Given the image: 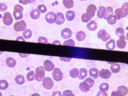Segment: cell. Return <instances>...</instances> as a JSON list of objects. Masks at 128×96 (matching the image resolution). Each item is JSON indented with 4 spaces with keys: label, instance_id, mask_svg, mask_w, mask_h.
Segmentation results:
<instances>
[{
    "label": "cell",
    "instance_id": "obj_55",
    "mask_svg": "<svg viewBox=\"0 0 128 96\" xmlns=\"http://www.w3.org/2000/svg\"><path fill=\"white\" fill-rule=\"evenodd\" d=\"M0 96H2V92H1L0 91Z\"/></svg>",
    "mask_w": 128,
    "mask_h": 96
},
{
    "label": "cell",
    "instance_id": "obj_40",
    "mask_svg": "<svg viewBox=\"0 0 128 96\" xmlns=\"http://www.w3.org/2000/svg\"><path fill=\"white\" fill-rule=\"evenodd\" d=\"M114 14L113 9L111 7H108L106 8V14L104 17V19L106 20L107 17L110 14Z\"/></svg>",
    "mask_w": 128,
    "mask_h": 96
},
{
    "label": "cell",
    "instance_id": "obj_43",
    "mask_svg": "<svg viewBox=\"0 0 128 96\" xmlns=\"http://www.w3.org/2000/svg\"><path fill=\"white\" fill-rule=\"evenodd\" d=\"M63 96H75L71 90H66L63 92L62 93Z\"/></svg>",
    "mask_w": 128,
    "mask_h": 96
},
{
    "label": "cell",
    "instance_id": "obj_21",
    "mask_svg": "<svg viewBox=\"0 0 128 96\" xmlns=\"http://www.w3.org/2000/svg\"><path fill=\"white\" fill-rule=\"evenodd\" d=\"M30 16L33 19L37 20L39 19L40 17V13L38 9H33L31 11Z\"/></svg>",
    "mask_w": 128,
    "mask_h": 96
},
{
    "label": "cell",
    "instance_id": "obj_58",
    "mask_svg": "<svg viewBox=\"0 0 128 96\" xmlns=\"http://www.w3.org/2000/svg\"></svg>",
    "mask_w": 128,
    "mask_h": 96
},
{
    "label": "cell",
    "instance_id": "obj_8",
    "mask_svg": "<svg viewBox=\"0 0 128 96\" xmlns=\"http://www.w3.org/2000/svg\"><path fill=\"white\" fill-rule=\"evenodd\" d=\"M45 19L50 24L55 23L57 20L56 14L53 12H50L47 13L45 16Z\"/></svg>",
    "mask_w": 128,
    "mask_h": 96
},
{
    "label": "cell",
    "instance_id": "obj_6",
    "mask_svg": "<svg viewBox=\"0 0 128 96\" xmlns=\"http://www.w3.org/2000/svg\"><path fill=\"white\" fill-rule=\"evenodd\" d=\"M27 24L24 20H22L16 22L14 24V28L16 32H24L26 30Z\"/></svg>",
    "mask_w": 128,
    "mask_h": 96
},
{
    "label": "cell",
    "instance_id": "obj_15",
    "mask_svg": "<svg viewBox=\"0 0 128 96\" xmlns=\"http://www.w3.org/2000/svg\"><path fill=\"white\" fill-rule=\"evenodd\" d=\"M61 37L64 39H67L71 37L72 32L71 30L68 28L64 29L62 31Z\"/></svg>",
    "mask_w": 128,
    "mask_h": 96
},
{
    "label": "cell",
    "instance_id": "obj_35",
    "mask_svg": "<svg viewBox=\"0 0 128 96\" xmlns=\"http://www.w3.org/2000/svg\"><path fill=\"white\" fill-rule=\"evenodd\" d=\"M125 34L124 29L122 27H118L116 30V34L117 37H120L122 36H124Z\"/></svg>",
    "mask_w": 128,
    "mask_h": 96
},
{
    "label": "cell",
    "instance_id": "obj_37",
    "mask_svg": "<svg viewBox=\"0 0 128 96\" xmlns=\"http://www.w3.org/2000/svg\"><path fill=\"white\" fill-rule=\"evenodd\" d=\"M36 0H19V2L23 5L28 4H34L36 2Z\"/></svg>",
    "mask_w": 128,
    "mask_h": 96
},
{
    "label": "cell",
    "instance_id": "obj_9",
    "mask_svg": "<svg viewBox=\"0 0 128 96\" xmlns=\"http://www.w3.org/2000/svg\"><path fill=\"white\" fill-rule=\"evenodd\" d=\"M3 22L4 25H10L13 22V19L11 14L9 12H6L3 15Z\"/></svg>",
    "mask_w": 128,
    "mask_h": 96
},
{
    "label": "cell",
    "instance_id": "obj_50",
    "mask_svg": "<svg viewBox=\"0 0 128 96\" xmlns=\"http://www.w3.org/2000/svg\"><path fill=\"white\" fill-rule=\"evenodd\" d=\"M52 44H59V45H61V43H60V41L58 40H55L53 41V43H52Z\"/></svg>",
    "mask_w": 128,
    "mask_h": 96
},
{
    "label": "cell",
    "instance_id": "obj_2",
    "mask_svg": "<svg viewBox=\"0 0 128 96\" xmlns=\"http://www.w3.org/2000/svg\"><path fill=\"white\" fill-rule=\"evenodd\" d=\"M23 11H24V8L21 5L19 4H16L14 6L13 15L16 20L18 21L23 18Z\"/></svg>",
    "mask_w": 128,
    "mask_h": 96
},
{
    "label": "cell",
    "instance_id": "obj_1",
    "mask_svg": "<svg viewBox=\"0 0 128 96\" xmlns=\"http://www.w3.org/2000/svg\"><path fill=\"white\" fill-rule=\"evenodd\" d=\"M97 11V7L95 5L93 4L90 5L86 8V13L83 14L81 16L82 22L85 23L88 22L94 16Z\"/></svg>",
    "mask_w": 128,
    "mask_h": 96
},
{
    "label": "cell",
    "instance_id": "obj_41",
    "mask_svg": "<svg viewBox=\"0 0 128 96\" xmlns=\"http://www.w3.org/2000/svg\"><path fill=\"white\" fill-rule=\"evenodd\" d=\"M8 9V7L4 3H0V11L2 12H6Z\"/></svg>",
    "mask_w": 128,
    "mask_h": 96
},
{
    "label": "cell",
    "instance_id": "obj_57",
    "mask_svg": "<svg viewBox=\"0 0 128 96\" xmlns=\"http://www.w3.org/2000/svg\"><path fill=\"white\" fill-rule=\"evenodd\" d=\"M3 53L2 51H0V56L1 54H2V53Z\"/></svg>",
    "mask_w": 128,
    "mask_h": 96
},
{
    "label": "cell",
    "instance_id": "obj_39",
    "mask_svg": "<svg viewBox=\"0 0 128 96\" xmlns=\"http://www.w3.org/2000/svg\"><path fill=\"white\" fill-rule=\"evenodd\" d=\"M38 10L41 13L44 14L47 11V8L44 5H40L38 7Z\"/></svg>",
    "mask_w": 128,
    "mask_h": 96
},
{
    "label": "cell",
    "instance_id": "obj_44",
    "mask_svg": "<svg viewBox=\"0 0 128 96\" xmlns=\"http://www.w3.org/2000/svg\"><path fill=\"white\" fill-rule=\"evenodd\" d=\"M38 42L41 43H47L48 40L47 38L43 37H40L38 39Z\"/></svg>",
    "mask_w": 128,
    "mask_h": 96
},
{
    "label": "cell",
    "instance_id": "obj_33",
    "mask_svg": "<svg viewBox=\"0 0 128 96\" xmlns=\"http://www.w3.org/2000/svg\"><path fill=\"white\" fill-rule=\"evenodd\" d=\"M32 32L31 30L30 29H27L23 32L22 35L25 39L29 40L32 37Z\"/></svg>",
    "mask_w": 128,
    "mask_h": 96
},
{
    "label": "cell",
    "instance_id": "obj_14",
    "mask_svg": "<svg viewBox=\"0 0 128 96\" xmlns=\"http://www.w3.org/2000/svg\"><path fill=\"white\" fill-rule=\"evenodd\" d=\"M79 87L80 91L84 93H86L90 91V89L92 88L91 86L85 81L80 83Z\"/></svg>",
    "mask_w": 128,
    "mask_h": 96
},
{
    "label": "cell",
    "instance_id": "obj_25",
    "mask_svg": "<svg viewBox=\"0 0 128 96\" xmlns=\"http://www.w3.org/2000/svg\"><path fill=\"white\" fill-rule=\"evenodd\" d=\"M80 72L77 68H73L69 72V75L72 78H76L79 77Z\"/></svg>",
    "mask_w": 128,
    "mask_h": 96
},
{
    "label": "cell",
    "instance_id": "obj_16",
    "mask_svg": "<svg viewBox=\"0 0 128 96\" xmlns=\"http://www.w3.org/2000/svg\"><path fill=\"white\" fill-rule=\"evenodd\" d=\"M106 20L108 24L110 25H113L116 23L118 19L116 16L115 14H110L107 17Z\"/></svg>",
    "mask_w": 128,
    "mask_h": 96
},
{
    "label": "cell",
    "instance_id": "obj_20",
    "mask_svg": "<svg viewBox=\"0 0 128 96\" xmlns=\"http://www.w3.org/2000/svg\"><path fill=\"white\" fill-rule=\"evenodd\" d=\"M57 16V21L55 22L56 25H60L64 24L65 21L64 14L62 13H58L56 14Z\"/></svg>",
    "mask_w": 128,
    "mask_h": 96
},
{
    "label": "cell",
    "instance_id": "obj_26",
    "mask_svg": "<svg viewBox=\"0 0 128 96\" xmlns=\"http://www.w3.org/2000/svg\"><path fill=\"white\" fill-rule=\"evenodd\" d=\"M80 75L78 78L80 80H84L88 75V71L85 68H81L80 69Z\"/></svg>",
    "mask_w": 128,
    "mask_h": 96
},
{
    "label": "cell",
    "instance_id": "obj_23",
    "mask_svg": "<svg viewBox=\"0 0 128 96\" xmlns=\"http://www.w3.org/2000/svg\"><path fill=\"white\" fill-rule=\"evenodd\" d=\"M6 63L8 67L14 68L16 66V61L15 59L12 57H9L6 60Z\"/></svg>",
    "mask_w": 128,
    "mask_h": 96
},
{
    "label": "cell",
    "instance_id": "obj_24",
    "mask_svg": "<svg viewBox=\"0 0 128 96\" xmlns=\"http://www.w3.org/2000/svg\"><path fill=\"white\" fill-rule=\"evenodd\" d=\"M75 13L72 10H69L67 11L66 13V17L68 21H72L75 18Z\"/></svg>",
    "mask_w": 128,
    "mask_h": 96
},
{
    "label": "cell",
    "instance_id": "obj_34",
    "mask_svg": "<svg viewBox=\"0 0 128 96\" xmlns=\"http://www.w3.org/2000/svg\"><path fill=\"white\" fill-rule=\"evenodd\" d=\"M35 72L34 71H29L26 75V78L28 81H32L34 80L35 79Z\"/></svg>",
    "mask_w": 128,
    "mask_h": 96
},
{
    "label": "cell",
    "instance_id": "obj_49",
    "mask_svg": "<svg viewBox=\"0 0 128 96\" xmlns=\"http://www.w3.org/2000/svg\"><path fill=\"white\" fill-rule=\"evenodd\" d=\"M60 59L62 61H64V62H69L72 59L71 58H63V57H62V58H61L60 57Z\"/></svg>",
    "mask_w": 128,
    "mask_h": 96
},
{
    "label": "cell",
    "instance_id": "obj_17",
    "mask_svg": "<svg viewBox=\"0 0 128 96\" xmlns=\"http://www.w3.org/2000/svg\"><path fill=\"white\" fill-rule=\"evenodd\" d=\"M87 29L90 31H94L98 28V24L94 20L90 21L86 25Z\"/></svg>",
    "mask_w": 128,
    "mask_h": 96
},
{
    "label": "cell",
    "instance_id": "obj_38",
    "mask_svg": "<svg viewBox=\"0 0 128 96\" xmlns=\"http://www.w3.org/2000/svg\"><path fill=\"white\" fill-rule=\"evenodd\" d=\"M63 45L64 46H75V43L74 41L72 39H70L64 41Z\"/></svg>",
    "mask_w": 128,
    "mask_h": 96
},
{
    "label": "cell",
    "instance_id": "obj_4",
    "mask_svg": "<svg viewBox=\"0 0 128 96\" xmlns=\"http://www.w3.org/2000/svg\"><path fill=\"white\" fill-rule=\"evenodd\" d=\"M97 37L98 39H100L103 42H106L111 38L110 34L106 32L104 29H101L97 34Z\"/></svg>",
    "mask_w": 128,
    "mask_h": 96
},
{
    "label": "cell",
    "instance_id": "obj_56",
    "mask_svg": "<svg viewBox=\"0 0 128 96\" xmlns=\"http://www.w3.org/2000/svg\"><path fill=\"white\" fill-rule=\"evenodd\" d=\"M80 1H88V0H80Z\"/></svg>",
    "mask_w": 128,
    "mask_h": 96
},
{
    "label": "cell",
    "instance_id": "obj_52",
    "mask_svg": "<svg viewBox=\"0 0 128 96\" xmlns=\"http://www.w3.org/2000/svg\"><path fill=\"white\" fill-rule=\"evenodd\" d=\"M20 55L22 57H26L28 56L29 54H23L20 53Z\"/></svg>",
    "mask_w": 128,
    "mask_h": 96
},
{
    "label": "cell",
    "instance_id": "obj_47",
    "mask_svg": "<svg viewBox=\"0 0 128 96\" xmlns=\"http://www.w3.org/2000/svg\"><path fill=\"white\" fill-rule=\"evenodd\" d=\"M96 96H108V95L107 93L106 92L100 90L98 92Z\"/></svg>",
    "mask_w": 128,
    "mask_h": 96
},
{
    "label": "cell",
    "instance_id": "obj_54",
    "mask_svg": "<svg viewBox=\"0 0 128 96\" xmlns=\"http://www.w3.org/2000/svg\"><path fill=\"white\" fill-rule=\"evenodd\" d=\"M126 40L128 41V32L126 33Z\"/></svg>",
    "mask_w": 128,
    "mask_h": 96
},
{
    "label": "cell",
    "instance_id": "obj_18",
    "mask_svg": "<svg viewBox=\"0 0 128 96\" xmlns=\"http://www.w3.org/2000/svg\"><path fill=\"white\" fill-rule=\"evenodd\" d=\"M99 71L98 69L95 68H92L89 71V76L92 78L96 79L98 78L99 76Z\"/></svg>",
    "mask_w": 128,
    "mask_h": 96
},
{
    "label": "cell",
    "instance_id": "obj_27",
    "mask_svg": "<svg viewBox=\"0 0 128 96\" xmlns=\"http://www.w3.org/2000/svg\"><path fill=\"white\" fill-rule=\"evenodd\" d=\"M63 4L64 7L67 9H71L74 6L73 0H63Z\"/></svg>",
    "mask_w": 128,
    "mask_h": 96
},
{
    "label": "cell",
    "instance_id": "obj_45",
    "mask_svg": "<svg viewBox=\"0 0 128 96\" xmlns=\"http://www.w3.org/2000/svg\"><path fill=\"white\" fill-rule=\"evenodd\" d=\"M111 96H123L121 92L119 90H117L112 92L111 94Z\"/></svg>",
    "mask_w": 128,
    "mask_h": 96
},
{
    "label": "cell",
    "instance_id": "obj_11",
    "mask_svg": "<svg viewBox=\"0 0 128 96\" xmlns=\"http://www.w3.org/2000/svg\"><path fill=\"white\" fill-rule=\"evenodd\" d=\"M112 75V73L109 69H102L99 72V76L102 79L110 78Z\"/></svg>",
    "mask_w": 128,
    "mask_h": 96
},
{
    "label": "cell",
    "instance_id": "obj_12",
    "mask_svg": "<svg viewBox=\"0 0 128 96\" xmlns=\"http://www.w3.org/2000/svg\"><path fill=\"white\" fill-rule=\"evenodd\" d=\"M44 67L46 71L50 72L54 70L55 65L53 63L49 60H46L44 63Z\"/></svg>",
    "mask_w": 128,
    "mask_h": 96
},
{
    "label": "cell",
    "instance_id": "obj_51",
    "mask_svg": "<svg viewBox=\"0 0 128 96\" xmlns=\"http://www.w3.org/2000/svg\"><path fill=\"white\" fill-rule=\"evenodd\" d=\"M20 40H22V41H26L25 40L22 36H20V37H18L16 39V40L19 41Z\"/></svg>",
    "mask_w": 128,
    "mask_h": 96
},
{
    "label": "cell",
    "instance_id": "obj_53",
    "mask_svg": "<svg viewBox=\"0 0 128 96\" xmlns=\"http://www.w3.org/2000/svg\"><path fill=\"white\" fill-rule=\"evenodd\" d=\"M31 96H41L39 93H34L32 94Z\"/></svg>",
    "mask_w": 128,
    "mask_h": 96
},
{
    "label": "cell",
    "instance_id": "obj_42",
    "mask_svg": "<svg viewBox=\"0 0 128 96\" xmlns=\"http://www.w3.org/2000/svg\"><path fill=\"white\" fill-rule=\"evenodd\" d=\"M84 81H86V82H87V83L91 86L92 88L94 86V80L93 79H92V78H87L86 79H85Z\"/></svg>",
    "mask_w": 128,
    "mask_h": 96
},
{
    "label": "cell",
    "instance_id": "obj_30",
    "mask_svg": "<svg viewBox=\"0 0 128 96\" xmlns=\"http://www.w3.org/2000/svg\"><path fill=\"white\" fill-rule=\"evenodd\" d=\"M15 81L17 84L18 85H22L26 81L23 75H18L16 77Z\"/></svg>",
    "mask_w": 128,
    "mask_h": 96
},
{
    "label": "cell",
    "instance_id": "obj_29",
    "mask_svg": "<svg viewBox=\"0 0 128 96\" xmlns=\"http://www.w3.org/2000/svg\"><path fill=\"white\" fill-rule=\"evenodd\" d=\"M106 47L108 50H114L116 48V41L113 39H111L106 43Z\"/></svg>",
    "mask_w": 128,
    "mask_h": 96
},
{
    "label": "cell",
    "instance_id": "obj_22",
    "mask_svg": "<svg viewBox=\"0 0 128 96\" xmlns=\"http://www.w3.org/2000/svg\"><path fill=\"white\" fill-rule=\"evenodd\" d=\"M86 34L83 31H79L76 34V39L80 42L84 41L86 38Z\"/></svg>",
    "mask_w": 128,
    "mask_h": 96
},
{
    "label": "cell",
    "instance_id": "obj_28",
    "mask_svg": "<svg viewBox=\"0 0 128 96\" xmlns=\"http://www.w3.org/2000/svg\"><path fill=\"white\" fill-rule=\"evenodd\" d=\"M110 68L112 72L114 73H118L121 70V66L118 63H114L111 65Z\"/></svg>",
    "mask_w": 128,
    "mask_h": 96
},
{
    "label": "cell",
    "instance_id": "obj_46",
    "mask_svg": "<svg viewBox=\"0 0 128 96\" xmlns=\"http://www.w3.org/2000/svg\"><path fill=\"white\" fill-rule=\"evenodd\" d=\"M121 8H122V10L128 13V2H125L122 5Z\"/></svg>",
    "mask_w": 128,
    "mask_h": 96
},
{
    "label": "cell",
    "instance_id": "obj_31",
    "mask_svg": "<svg viewBox=\"0 0 128 96\" xmlns=\"http://www.w3.org/2000/svg\"><path fill=\"white\" fill-rule=\"evenodd\" d=\"M117 90H119L121 93L122 94V96H126L127 95L128 93V89L127 87L124 85H122L120 86L117 88Z\"/></svg>",
    "mask_w": 128,
    "mask_h": 96
},
{
    "label": "cell",
    "instance_id": "obj_36",
    "mask_svg": "<svg viewBox=\"0 0 128 96\" xmlns=\"http://www.w3.org/2000/svg\"><path fill=\"white\" fill-rule=\"evenodd\" d=\"M99 89L100 91L107 92L109 89V84L106 83H102L100 84Z\"/></svg>",
    "mask_w": 128,
    "mask_h": 96
},
{
    "label": "cell",
    "instance_id": "obj_7",
    "mask_svg": "<svg viewBox=\"0 0 128 96\" xmlns=\"http://www.w3.org/2000/svg\"><path fill=\"white\" fill-rule=\"evenodd\" d=\"M42 85L45 89L50 90L54 86V82L51 78L46 77L44 78L42 80Z\"/></svg>",
    "mask_w": 128,
    "mask_h": 96
},
{
    "label": "cell",
    "instance_id": "obj_10",
    "mask_svg": "<svg viewBox=\"0 0 128 96\" xmlns=\"http://www.w3.org/2000/svg\"><path fill=\"white\" fill-rule=\"evenodd\" d=\"M114 13L115 15L116 16L118 20H120L121 19L125 18L128 15V13L124 11L121 8H118V9L115 10Z\"/></svg>",
    "mask_w": 128,
    "mask_h": 96
},
{
    "label": "cell",
    "instance_id": "obj_32",
    "mask_svg": "<svg viewBox=\"0 0 128 96\" xmlns=\"http://www.w3.org/2000/svg\"><path fill=\"white\" fill-rule=\"evenodd\" d=\"M9 86V83L6 80H0V89L4 90L6 89Z\"/></svg>",
    "mask_w": 128,
    "mask_h": 96
},
{
    "label": "cell",
    "instance_id": "obj_13",
    "mask_svg": "<svg viewBox=\"0 0 128 96\" xmlns=\"http://www.w3.org/2000/svg\"><path fill=\"white\" fill-rule=\"evenodd\" d=\"M126 40V37L124 35L120 37L119 39L116 41L117 47L120 49H124L125 48L127 43Z\"/></svg>",
    "mask_w": 128,
    "mask_h": 96
},
{
    "label": "cell",
    "instance_id": "obj_48",
    "mask_svg": "<svg viewBox=\"0 0 128 96\" xmlns=\"http://www.w3.org/2000/svg\"><path fill=\"white\" fill-rule=\"evenodd\" d=\"M52 96H63L61 92L59 91H54L53 92Z\"/></svg>",
    "mask_w": 128,
    "mask_h": 96
},
{
    "label": "cell",
    "instance_id": "obj_19",
    "mask_svg": "<svg viewBox=\"0 0 128 96\" xmlns=\"http://www.w3.org/2000/svg\"><path fill=\"white\" fill-rule=\"evenodd\" d=\"M106 14V8L104 6H100L98 7L97 12V16L99 19H103Z\"/></svg>",
    "mask_w": 128,
    "mask_h": 96
},
{
    "label": "cell",
    "instance_id": "obj_3",
    "mask_svg": "<svg viewBox=\"0 0 128 96\" xmlns=\"http://www.w3.org/2000/svg\"><path fill=\"white\" fill-rule=\"evenodd\" d=\"M35 79L38 81H42L45 78L46 70L44 66H40L36 68L35 70Z\"/></svg>",
    "mask_w": 128,
    "mask_h": 96
},
{
    "label": "cell",
    "instance_id": "obj_5",
    "mask_svg": "<svg viewBox=\"0 0 128 96\" xmlns=\"http://www.w3.org/2000/svg\"><path fill=\"white\" fill-rule=\"evenodd\" d=\"M64 76V73L60 68H56L54 69L52 73V77L55 81H60L63 79Z\"/></svg>",
    "mask_w": 128,
    "mask_h": 96
}]
</instances>
